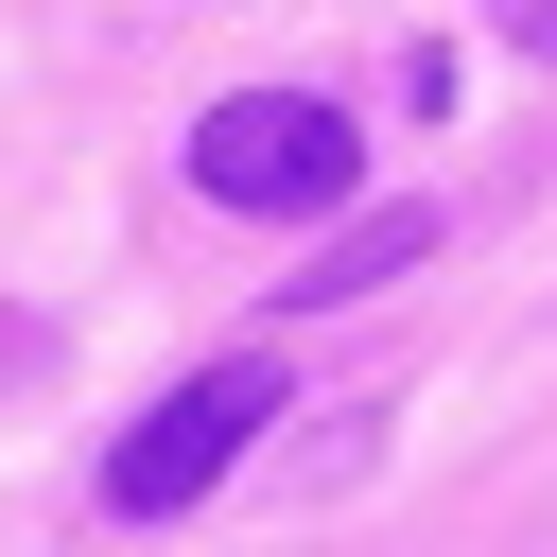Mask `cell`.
<instances>
[{"mask_svg":"<svg viewBox=\"0 0 557 557\" xmlns=\"http://www.w3.org/2000/svg\"><path fill=\"white\" fill-rule=\"evenodd\" d=\"M400 261H435V209H348V226H331V244H313L278 296H296V313H331V296H383Z\"/></svg>","mask_w":557,"mask_h":557,"instance_id":"3","label":"cell"},{"mask_svg":"<svg viewBox=\"0 0 557 557\" xmlns=\"http://www.w3.org/2000/svg\"><path fill=\"white\" fill-rule=\"evenodd\" d=\"M487 35H505V52H540V70H557V0H487Z\"/></svg>","mask_w":557,"mask_h":557,"instance_id":"4","label":"cell"},{"mask_svg":"<svg viewBox=\"0 0 557 557\" xmlns=\"http://www.w3.org/2000/svg\"><path fill=\"white\" fill-rule=\"evenodd\" d=\"M348 104H313V87H226L209 122H191V191L209 209H261V226H296V209H348Z\"/></svg>","mask_w":557,"mask_h":557,"instance_id":"1","label":"cell"},{"mask_svg":"<svg viewBox=\"0 0 557 557\" xmlns=\"http://www.w3.org/2000/svg\"><path fill=\"white\" fill-rule=\"evenodd\" d=\"M261 418H278V366H261V348L191 366V383H174V400H157V418L104 453V505H122V522H174V505H209V487L261 453Z\"/></svg>","mask_w":557,"mask_h":557,"instance_id":"2","label":"cell"}]
</instances>
